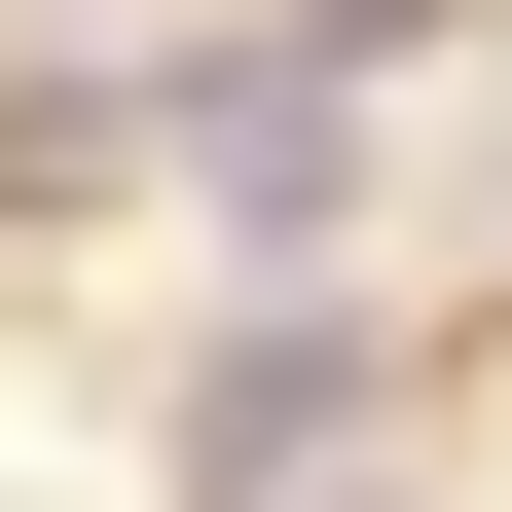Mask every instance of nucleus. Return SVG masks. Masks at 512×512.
I'll return each mask as SVG.
<instances>
[{
  "instance_id": "nucleus-1",
  "label": "nucleus",
  "mask_w": 512,
  "mask_h": 512,
  "mask_svg": "<svg viewBox=\"0 0 512 512\" xmlns=\"http://www.w3.org/2000/svg\"><path fill=\"white\" fill-rule=\"evenodd\" d=\"M330 439H366V293H256L183 366V512H330Z\"/></svg>"
}]
</instances>
